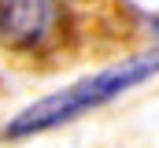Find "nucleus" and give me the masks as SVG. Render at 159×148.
Masks as SVG:
<instances>
[{"mask_svg": "<svg viewBox=\"0 0 159 148\" xmlns=\"http://www.w3.org/2000/svg\"><path fill=\"white\" fill-rule=\"evenodd\" d=\"M156 74H159V48L141 52L133 59H122V63H111V67L89 74V78H78L74 85H63V89H56V93L34 100L30 108H22L4 126V137L19 141V137H34V133H44V130L67 126V122L81 118V115H89V111L111 104L126 89L144 85Z\"/></svg>", "mask_w": 159, "mask_h": 148, "instance_id": "1", "label": "nucleus"}, {"mask_svg": "<svg viewBox=\"0 0 159 148\" xmlns=\"http://www.w3.org/2000/svg\"><path fill=\"white\" fill-rule=\"evenodd\" d=\"M67 30L63 0H0V48L15 56L48 52Z\"/></svg>", "mask_w": 159, "mask_h": 148, "instance_id": "2", "label": "nucleus"}]
</instances>
